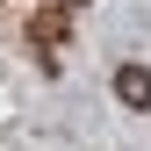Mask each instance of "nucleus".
I'll use <instances>...</instances> for the list:
<instances>
[{
    "mask_svg": "<svg viewBox=\"0 0 151 151\" xmlns=\"http://www.w3.org/2000/svg\"><path fill=\"white\" fill-rule=\"evenodd\" d=\"M115 101L129 115H144L151 108V65H115Z\"/></svg>",
    "mask_w": 151,
    "mask_h": 151,
    "instance_id": "obj_1",
    "label": "nucleus"
},
{
    "mask_svg": "<svg viewBox=\"0 0 151 151\" xmlns=\"http://www.w3.org/2000/svg\"><path fill=\"white\" fill-rule=\"evenodd\" d=\"M65 29H72V22H65V7H43V14H36V43H43V50H50V43H65Z\"/></svg>",
    "mask_w": 151,
    "mask_h": 151,
    "instance_id": "obj_2",
    "label": "nucleus"
},
{
    "mask_svg": "<svg viewBox=\"0 0 151 151\" xmlns=\"http://www.w3.org/2000/svg\"><path fill=\"white\" fill-rule=\"evenodd\" d=\"M72 7H79V0H72Z\"/></svg>",
    "mask_w": 151,
    "mask_h": 151,
    "instance_id": "obj_3",
    "label": "nucleus"
}]
</instances>
